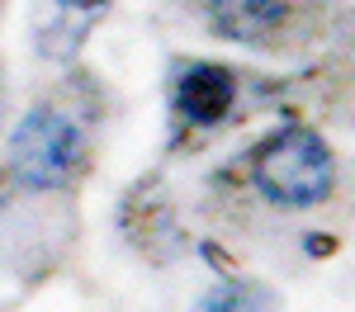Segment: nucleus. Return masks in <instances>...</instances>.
Here are the masks:
<instances>
[{"label":"nucleus","mask_w":355,"mask_h":312,"mask_svg":"<svg viewBox=\"0 0 355 312\" xmlns=\"http://www.w3.org/2000/svg\"><path fill=\"white\" fill-rule=\"evenodd\" d=\"M251 180L275 208H313L336 185V161L313 128H279L256 147Z\"/></svg>","instance_id":"nucleus-1"},{"label":"nucleus","mask_w":355,"mask_h":312,"mask_svg":"<svg viewBox=\"0 0 355 312\" xmlns=\"http://www.w3.org/2000/svg\"><path fill=\"white\" fill-rule=\"evenodd\" d=\"M81 161H85V133L62 109H48V104L28 109L19 118V128L10 133V142H5L10 180L19 190H33V194L71 185Z\"/></svg>","instance_id":"nucleus-2"},{"label":"nucleus","mask_w":355,"mask_h":312,"mask_svg":"<svg viewBox=\"0 0 355 312\" xmlns=\"http://www.w3.org/2000/svg\"><path fill=\"white\" fill-rule=\"evenodd\" d=\"M110 15V0H38L33 5V48L48 62H76L95 19Z\"/></svg>","instance_id":"nucleus-3"},{"label":"nucleus","mask_w":355,"mask_h":312,"mask_svg":"<svg viewBox=\"0 0 355 312\" xmlns=\"http://www.w3.org/2000/svg\"><path fill=\"white\" fill-rule=\"evenodd\" d=\"M232 100H237V76L218 66V62H190V66H180L175 71V85H171V104L175 113L194 123V128H214L227 118L232 109Z\"/></svg>","instance_id":"nucleus-4"},{"label":"nucleus","mask_w":355,"mask_h":312,"mask_svg":"<svg viewBox=\"0 0 355 312\" xmlns=\"http://www.w3.org/2000/svg\"><path fill=\"white\" fill-rule=\"evenodd\" d=\"M209 19L223 38L261 48L289 24V0H209Z\"/></svg>","instance_id":"nucleus-5"},{"label":"nucleus","mask_w":355,"mask_h":312,"mask_svg":"<svg viewBox=\"0 0 355 312\" xmlns=\"http://www.w3.org/2000/svg\"><path fill=\"white\" fill-rule=\"evenodd\" d=\"M194 312H275V298L261 284H223L214 293H204Z\"/></svg>","instance_id":"nucleus-6"}]
</instances>
